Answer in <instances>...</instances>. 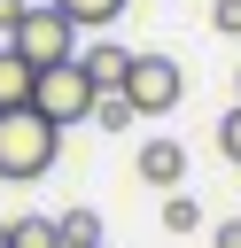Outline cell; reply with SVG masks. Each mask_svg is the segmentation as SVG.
<instances>
[{
	"mask_svg": "<svg viewBox=\"0 0 241 248\" xmlns=\"http://www.w3.org/2000/svg\"><path fill=\"white\" fill-rule=\"evenodd\" d=\"M47 8H62L78 31H101V23H117V16H124V0H47Z\"/></svg>",
	"mask_w": 241,
	"mask_h": 248,
	"instance_id": "9",
	"label": "cell"
},
{
	"mask_svg": "<svg viewBox=\"0 0 241 248\" xmlns=\"http://www.w3.org/2000/svg\"><path fill=\"white\" fill-rule=\"evenodd\" d=\"M78 62H86V78H93L101 93H124V70H132V54H124V46H109V39H101V46H78Z\"/></svg>",
	"mask_w": 241,
	"mask_h": 248,
	"instance_id": "6",
	"label": "cell"
},
{
	"mask_svg": "<svg viewBox=\"0 0 241 248\" xmlns=\"http://www.w3.org/2000/svg\"><path fill=\"white\" fill-rule=\"evenodd\" d=\"M31 85H39V70L16 46H0V108H31Z\"/></svg>",
	"mask_w": 241,
	"mask_h": 248,
	"instance_id": "7",
	"label": "cell"
},
{
	"mask_svg": "<svg viewBox=\"0 0 241 248\" xmlns=\"http://www.w3.org/2000/svg\"><path fill=\"white\" fill-rule=\"evenodd\" d=\"M62 248H101V217L93 209H62Z\"/></svg>",
	"mask_w": 241,
	"mask_h": 248,
	"instance_id": "10",
	"label": "cell"
},
{
	"mask_svg": "<svg viewBox=\"0 0 241 248\" xmlns=\"http://www.w3.org/2000/svg\"><path fill=\"white\" fill-rule=\"evenodd\" d=\"M8 248H62V217H8Z\"/></svg>",
	"mask_w": 241,
	"mask_h": 248,
	"instance_id": "8",
	"label": "cell"
},
{
	"mask_svg": "<svg viewBox=\"0 0 241 248\" xmlns=\"http://www.w3.org/2000/svg\"><path fill=\"white\" fill-rule=\"evenodd\" d=\"M233 101H241V70H233Z\"/></svg>",
	"mask_w": 241,
	"mask_h": 248,
	"instance_id": "17",
	"label": "cell"
},
{
	"mask_svg": "<svg viewBox=\"0 0 241 248\" xmlns=\"http://www.w3.org/2000/svg\"><path fill=\"white\" fill-rule=\"evenodd\" d=\"M62 163V124L39 108H0V186H31Z\"/></svg>",
	"mask_w": 241,
	"mask_h": 248,
	"instance_id": "1",
	"label": "cell"
},
{
	"mask_svg": "<svg viewBox=\"0 0 241 248\" xmlns=\"http://www.w3.org/2000/svg\"><path fill=\"white\" fill-rule=\"evenodd\" d=\"M210 23H218L225 39H241V0H218V8H210Z\"/></svg>",
	"mask_w": 241,
	"mask_h": 248,
	"instance_id": "14",
	"label": "cell"
},
{
	"mask_svg": "<svg viewBox=\"0 0 241 248\" xmlns=\"http://www.w3.org/2000/svg\"><path fill=\"white\" fill-rule=\"evenodd\" d=\"M202 225V202L194 194H163V232H194Z\"/></svg>",
	"mask_w": 241,
	"mask_h": 248,
	"instance_id": "11",
	"label": "cell"
},
{
	"mask_svg": "<svg viewBox=\"0 0 241 248\" xmlns=\"http://www.w3.org/2000/svg\"><path fill=\"white\" fill-rule=\"evenodd\" d=\"M0 248H8V225H0Z\"/></svg>",
	"mask_w": 241,
	"mask_h": 248,
	"instance_id": "18",
	"label": "cell"
},
{
	"mask_svg": "<svg viewBox=\"0 0 241 248\" xmlns=\"http://www.w3.org/2000/svg\"><path fill=\"white\" fill-rule=\"evenodd\" d=\"M210 248H241V217H225V225L210 232Z\"/></svg>",
	"mask_w": 241,
	"mask_h": 248,
	"instance_id": "16",
	"label": "cell"
},
{
	"mask_svg": "<svg viewBox=\"0 0 241 248\" xmlns=\"http://www.w3.org/2000/svg\"><path fill=\"white\" fill-rule=\"evenodd\" d=\"M23 8H31V0H0V39H8L16 23H23Z\"/></svg>",
	"mask_w": 241,
	"mask_h": 248,
	"instance_id": "15",
	"label": "cell"
},
{
	"mask_svg": "<svg viewBox=\"0 0 241 248\" xmlns=\"http://www.w3.org/2000/svg\"><path fill=\"white\" fill-rule=\"evenodd\" d=\"M93 101H101V85L86 78V62H54V70H39V85H31V108H39L47 124H93Z\"/></svg>",
	"mask_w": 241,
	"mask_h": 248,
	"instance_id": "3",
	"label": "cell"
},
{
	"mask_svg": "<svg viewBox=\"0 0 241 248\" xmlns=\"http://www.w3.org/2000/svg\"><path fill=\"white\" fill-rule=\"evenodd\" d=\"M93 124H101V132H124V124H132V101H124V93H101V101H93Z\"/></svg>",
	"mask_w": 241,
	"mask_h": 248,
	"instance_id": "12",
	"label": "cell"
},
{
	"mask_svg": "<svg viewBox=\"0 0 241 248\" xmlns=\"http://www.w3.org/2000/svg\"><path fill=\"white\" fill-rule=\"evenodd\" d=\"M132 170H140L148 186H163V194H179V186H187V147H179V140H148V147L132 155Z\"/></svg>",
	"mask_w": 241,
	"mask_h": 248,
	"instance_id": "5",
	"label": "cell"
},
{
	"mask_svg": "<svg viewBox=\"0 0 241 248\" xmlns=\"http://www.w3.org/2000/svg\"><path fill=\"white\" fill-rule=\"evenodd\" d=\"M218 155H225V163H241V101H233V108H225V124H218Z\"/></svg>",
	"mask_w": 241,
	"mask_h": 248,
	"instance_id": "13",
	"label": "cell"
},
{
	"mask_svg": "<svg viewBox=\"0 0 241 248\" xmlns=\"http://www.w3.org/2000/svg\"><path fill=\"white\" fill-rule=\"evenodd\" d=\"M124 101H132V116H171V108L187 101V62H171V54H132Z\"/></svg>",
	"mask_w": 241,
	"mask_h": 248,
	"instance_id": "4",
	"label": "cell"
},
{
	"mask_svg": "<svg viewBox=\"0 0 241 248\" xmlns=\"http://www.w3.org/2000/svg\"><path fill=\"white\" fill-rule=\"evenodd\" d=\"M8 46H16L31 70H54V62H78V23H70L62 8L31 0V8H23V23L8 31Z\"/></svg>",
	"mask_w": 241,
	"mask_h": 248,
	"instance_id": "2",
	"label": "cell"
}]
</instances>
